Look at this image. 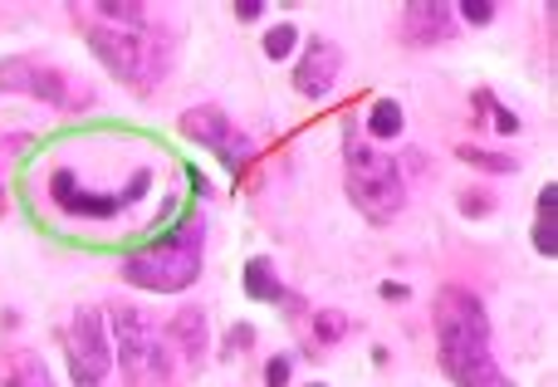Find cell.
<instances>
[{
  "label": "cell",
  "instance_id": "cell-15",
  "mask_svg": "<svg viewBox=\"0 0 558 387\" xmlns=\"http://www.w3.org/2000/svg\"><path fill=\"white\" fill-rule=\"evenodd\" d=\"M471 123L495 128V133H505V137H514V133H520V118H514L510 108H505L500 98L490 94V88H475V94H471Z\"/></svg>",
  "mask_w": 558,
  "mask_h": 387
},
{
  "label": "cell",
  "instance_id": "cell-22",
  "mask_svg": "<svg viewBox=\"0 0 558 387\" xmlns=\"http://www.w3.org/2000/svg\"><path fill=\"white\" fill-rule=\"evenodd\" d=\"M461 216H490L495 211V196L490 192H461Z\"/></svg>",
  "mask_w": 558,
  "mask_h": 387
},
{
  "label": "cell",
  "instance_id": "cell-24",
  "mask_svg": "<svg viewBox=\"0 0 558 387\" xmlns=\"http://www.w3.org/2000/svg\"><path fill=\"white\" fill-rule=\"evenodd\" d=\"M461 20H471V25H490V20H495V5H490V0H465V5H461Z\"/></svg>",
  "mask_w": 558,
  "mask_h": 387
},
{
  "label": "cell",
  "instance_id": "cell-21",
  "mask_svg": "<svg viewBox=\"0 0 558 387\" xmlns=\"http://www.w3.org/2000/svg\"><path fill=\"white\" fill-rule=\"evenodd\" d=\"M294 39H299V29H294V25H275V29H265V55H270V59H284L289 49H294Z\"/></svg>",
  "mask_w": 558,
  "mask_h": 387
},
{
  "label": "cell",
  "instance_id": "cell-25",
  "mask_svg": "<svg viewBox=\"0 0 558 387\" xmlns=\"http://www.w3.org/2000/svg\"><path fill=\"white\" fill-rule=\"evenodd\" d=\"M289 368H294V363H289L284 353L270 359V363H265V387H289Z\"/></svg>",
  "mask_w": 558,
  "mask_h": 387
},
{
  "label": "cell",
  "instance_id": "cell-4",
  "mask_svg": "<svg viewBox=\"0 0 558 387\" xmlns=\"http://www.w3.org/2000/svg\"><path fill=\"white\" fill-rule=\"evenodd\" d=\"M343 182H348V202H353L373 226H387L407 206L402 167H397L383 147L357 143L353 133L343 137Z\"/></svg>",
  "mask_w": 558,
  "mask_h": 387
},
{
  "label": "cell",
  "instance_id": "cell-5",
  "mask_svg": "<svg viewBox=\"0 0 558 387\" xmlns=\"http://www.w3.org/2000/svg\"><path fill=\"white\" fill-rule=\"evenodd\" d=\"M108 343H118V368L133 387H172V349L153 314L137 304H113L108 310Z\"/></svg>",
  "mask_w": 558,
  "mask_h": 387
},
{
  "label": "cell",
  "instance_id": "cell-20",
  "mask_svg": "<svg viewBox=\"0 0 558 387\" xmlns=\"http://www.w3.org/2000/svg\"><path fill=\"white\" fill-rule=\"evenodd\" d=\"M255 349V324H231L221 343V359H235V353H251Z\"/></svg>",
  "mask_w": 558,
  "mask_h": 387
},
{
  "label": "cell",
  "instance_id": "cell-17",
  "mask_svg": "<svg viewBox=\"0 0 558 387\" xmlns=\"http://www.w3.org/2000/svg\"><path fill=\"white\" fill-rule=\"evenodd\" d=\"M402 128H407L402 104H397V98H377L373 113H367V133H373L377 143H392V137H402Z\"/></svg>",
  "mask_w": 558,
  "mask_h": 387
},
{
  "label": "cell",
  "instance_id": "cell-27",
  "mask_svg": "<svg viewBox=\"0 0 558 387\" xmlns=\"http://www.w3.org/2000/svg\"><path fill=\"white\" fill-rule=\"evenodd\" d=\"M377 294H383L387 304H392V300H397V304H402V300H412V290H407L402 280H383V290H377Z\"/></svg>",
  "mask_w": 558,
  "mask_h": 387
},
{
  "label": "cell",
  "instance_id": "cell-8",
  "mask_svg": "<svg viewBox=\"0 0 558 387\" xmlns=\"http://www.w3.org/2000/svg\"><path fill=\"white\" fill-rule=\"evenodd\" d=\"M182 133L192 137V143L211 147V153L231 167V177H245L255 147H251V137H245L241 128L221 113V108H211V104H206V108H186V113H182Z\"/></svg>",
  "mask_w": 558,
  "mask_h": 387
},
{
  "label": "cell",
  "instance_id": "cell-2",
  "mask_svg": "<svg viewBox=\"0 0 558 387\" xmlns=\"http://www.w3.org/2000/svg\"><path fill=\"white\" fill-rule=\"evenodd\" d=\"M436 319V359L456 387H514L490 353V319L485 304L465 285H446L432 304Z\"/></svg>",
  "mask_w": 558,
  "mask_h": 387
},
{
  "label": "cell",
  "instance_id": "cell-19",
  "mask_svg": "<svg viewBox=\"0 0 558 387\" xmlns=\"http://www.w3.org/2000/svg\"><path fill=\"white\" fill-rule=\"evenodd\" d=\"M348 329H353V324H348V314L343 310H318L314 314V343H343L348 339Z\"/></svg>",
  "mask_w": 558,
  "mask_h": 387
},
{
  "label": "cell",
  "instance_id": "cell-30",
  "mask_svg": "<svg viewBox=\"0 0 558 387\" xmlns=\"http://www.w3.org/2000/svg\"><path fill=\"white\" fill-rule=\"evenodd\" d=\"M5 206H10V196H5V186H0V216H5Z\"/></svg>",
  "mask_w": 558,
  "mask_h": 387
},
{
  "label": "cell",
  "instance_id": "cell-28",
  "mask_svg": "<svg viewBox=\"0 0 558 387\" xmlns=\"http://www.w3.org/2000/svg\"><path fill=\"white\" fill-rule=\"evenodd\" d=\"M235 15H241V20H260L265 5H260V0H241V5H235Z\"/></svg>",
  "mask_w": 558,
  "mask_h": 387
},
{
  "label": "cell",
  "instance_id": "cell-10",
  "mask_svg": "<svg viewBox=\"0 0 558 387\" xmlns=\"http://www.w3.org/2000/svg\"><path fill=\"white\" fill-rule=\"evenodd\" d=\"M397 35L412 49L446 45V39L456 35V10L441 5V0H412V5H402V15H397Z\"/></svg>",
  "mask_w": 558,
  "mask_h": 387
},
{
  "label": "cell",
  "instance_id": "cell-23",
  "mask_svg": "<svg viewBox=\"0 0 558 387\" xmlns=\"http://www.w3.org/2000/svg\"><path fill=\"white\" fill-rule=\"evenodd\" d=\"M147 186H153V172L143 167V172H133V182H128L118 196H123V206H133V202H143V196H147Z\"/></svg>",
  "mask_w": 558,
  "mask_h": 387
},
{
  "label": "cell",
  "instance_id": "cell-1",
  "mask_svg": "<svg viewBox=\"0 0 558 387\" xmlns=\"http://www.w3.org/2000/svg\"><path fill=\"white\" fill-rule=\"evenodd\" d=\"M74 25L84 29L88 49L113 69L118 84L133 94H153L172 69V29L157 25V10L143 0H94V5H69Z\"/></svg>",
  "mask_w": 558,
  "mask_h": 387
},
{
  "label": "cell",
  "instance_id": "cell-31",
  "mask_svg": "<svg viewBox=\"0 0 558 387\" xmlns=\"http://www.w3.org/2000/svg\"><path fill=\"white\" fill-rule=\"evenodd\" d=\"M308 387H324V383H308Z\"/></svg>",
  "mask_w": 558,
  "mask_h": 387
},
{
  "label": "cell",
  "instance_id": "cell-14",
  "mask_svg": "<svg viewBox=\"0 0 558 387\" xmlns=\"http://www.w3.org/2000/svg\"><path fill=\"white\" fill-rule=\"evenodd\" d=\"M534 251H539L544 261L558 255V186L554 182L544 186L539 202H534Z\"/></svg>",
  "mask_w": 558,
  "mask_h": 387
},
{
  "label": "cell",
  "instance_id": "cell-6",
  "mask_svg": "<svg viewBox=\"0 0 558 387\" xmlns=\"http://www.w3.org/2000/svg\"><path fill=\"white\" fill-rule=\"evenodd\" d=\"M0 94H25L39 98V104L59 108V113H88L98 104L94 84L78 74H69L64 64L54 59H39V55H10L0 59Z\"/></svg>",
  "mask_w": 558,
  "mask_h": 387
},
{
  "label": "cell",
  "instance_id": "cell-12",
  "mask_svg": "<svg viewBox=\"0 0 558 387\" xmlns=\"http://www.w3.org/2000/svg\"><path fill=\"white\" fill-rule=\"evenodd\" d=\"M162 339H167V349H177L182 353V363L186 368H202L206 363V343H211V329H206V310H196V304H186V310H177L172 314V324L162 329Z\"/></svg>",
  "mask_w": 558,
  "mask_h": 387
},
{
  "label": "cell",
  "instance_id": "cell-7",
  "mask_svg": "<svg viewBox=\"0 0 558 387\" xmlns=\"http://www.w3.org/2000/svg\"><path fill=\"white\" fill-rule=\"evenodd\" d=\"M69 378L74 387H104L108 373H113V343H108V329H104V314L98 310H74L69 319Z\"/></svg>",
  "mask_w": 558,
  "mask_h": 387
},
{
  "label": "cell",
  "instance_id": "cell-18",
  "mask_svg": "<svg viewBox=\"0 0 558 387\" xmlns=\"http://www.w3.org/2000/svg\"><path fill=\"white\" fill-rule=\"evenodd\" d=\"M456 157H461L465 167H481V172H495V177H505V172H514V167H520L510 153H490V147H471V143L456 147Z\"/></svg>",
  "mask_w": 558,
  "mask_h": 387
},
{
  "label": "cell",
  "instance_id": "cell-13",
  "mask_svg": "<svg viewBox=\"0 0 558 387\" xmlns=\"http://www.w3.org/2000/svg\"><path fill=\"white\" fill-rule=\"evenodd\" d=\"M0 387H54L35 349H0Z\"/></svg>",
  "mask_w": 558,
  "mask_h": 387
},
{
  "label": "cell",
  "instance_id": "cell-26",
  "mask_svg": "<svg viewBox=\"0 0 558 387\" xmlns=\"http://www.w3.org/2000/svg\"><path fill=\"white\" fill-rule=\"evenodd\" d=\"M25 143H29L25 133H5V137H0V167H5L10 157H20V147H25Z\"/></svg>",
  "mask_w": 558,
  "mask_h": 387
},
{
  "label": "cell",
  "instance_id": "cell-11",
  "mask_svg": "<svg viewBox=\"0 0 558 387\" xmlns=\"http://www.w3.org/2000/svg\"><path fill=\"white\" fill-rule=\"evenodd\" d=\"M338 69H343V49L333 45V39L314 35L304 45V55H299V69H294V88L304 98H324L328 88L338 84Z\"/></svg>",
  "mask_w": 558,
  "mask_h": 387
},
{
  "label": "cell",
  "instance_id": "cell-16",
  "mask_svg": "<svg viewBox=\"0 0 558 387\" xmlns=\"http://www.w3.org/2000/svg\"><path fill=\"white\" fill-rule=\"evenodd\" d=\"M245 294H251V300H284L289 310H299V300L294 294H284V285H279V275H275V265L265 261V255H255L251 265H245Z\"/></svg>",
  "mask_w": 558,
  "mask_h": 387
},
{
  "label": "cell",
  "instance_id": "cell-9",
  "mask_svg": "<svg viewBox=\"0 0 558 387\" xmlns=\"http://www.w3.org/2000/svg\"><path fill=\"white\" fill-rule=\"evenodd\" d=\"M49 202L59 206L64 216H78V221H113L118 211H128L123 196H104V192H88L69 167L49 172Z\"/></svg>",
  "mask_w": 558,
  "mask_h": 387
},
{
  "label": "cell",
  "instance_id": "cell-3",
  "mask_svg": "<svg viewBox=\"0 0 558 387\" xmlns=\"http://www.w3.org/2000/svg\"><path fill=\"white\" fill-rule=\"evenodd\" d=\"M202 251H206V221L202 216H182L167 241L128 255L123 280L133 285V290L177 294V290H186V285H196V275H202Z\"/></svg>",
  "mask_w": 558,
  "mask_h": 387
},
{
  "label": "cell",
  "instance_id": "cell-29",
  "mask_svg": "<svg viewBox=\"0 0 558 387\" xmlns=\"http://www.w3.org/2000/svg\"><path fill=\"white\" fill-rule=\"evenodd\" d=\"M186 182H192V192H196V196H206V192H211V186H206V177L196 172V167H186Z\"/></svg>",
  "mask_w": 558,
  "mask_h": 387
}]
</instances>
